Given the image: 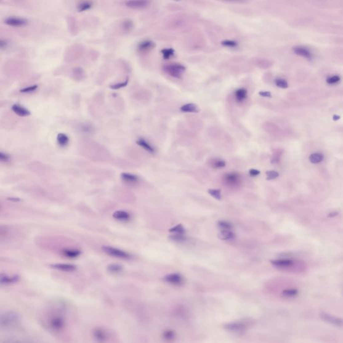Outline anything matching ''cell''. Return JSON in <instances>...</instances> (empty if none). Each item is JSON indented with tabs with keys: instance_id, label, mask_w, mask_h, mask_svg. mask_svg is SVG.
<instances>
[{
	"instance_id": "cell-4",
	"label": "cell",
	"mask_w": 343,
	"mask_h": 343,
	"mask_svg": "<svg viewBox=\"0 0 343 343\" xmlns=\"http://www.w3.org/2000/svg\"><path fill=\"white\" fill-rule=\"evenodd\" d=\"M102 250L106 254L118 259L129 260V259H130L131 257V255L129 253L126 252V251L115 248V247H113L111 246H107V245L102 246Z\"/></svg>"
},
{
	"instance_id": "cell-34",
	"label": "cell",
	"mask_w": 343,
	"mask_h": 343,
	"mask_svg": "<svg viewBox=\"0 0 343 343\" xmlns=\"http://www.w3.org/2000/svg\"><path fill=\"white\" fill-rule=\"evenodd\" d=\"M208 192L216 200H220L222 199L221 192H220V190L219 189H209L208 190Z\"/></svg>"
},
{
	"instance_id": "cell-10",
	"label": "cell",
	"mask_w": 343,
	"mask_h": 343,
	"mask_svg": "<svg viewBox=\"0 0 343 343\" xmlns=\"http://www.w3.org/2000/svg\"><path fill=\"white\" fill-rule=\"evenodd\" d=\"M5 23L8 26L14 27H21L27 24V20L20 18H9L5 20Z\"/></svg>"
},
{
	"instance_id": "cell-41",
	"label": "cell",
	"mask_w": 343,
	"mask_h": 343,
	"mask_svg": "<svg viewBox=\"0 0 343 343\" xmlns=\"http://www.w3.org/2000/svg\"><path fill=\"white\" fill-rule=\"evenodd\" d=\"M222 44L224 46H227V47H229V48H234L236 47L237 46V44L236 42L235 41H232V40H224L222 42Z\"/></svg>"
},
{
	"instance_id": "cell-2",
	"label": "cell",
	"mask_w": 343,
	"mask_h": 343,
	"mask_svg": "<svg viewBox=\"0 0 343 343\" xmlns=\"http://www.w3.org/2000/svg\"><path fill=\"white\" fill-rule=\"evenodd\" d=\"M47 326L54 333H60L65 327V321L63 316L59 314H54L47 320Z\"/></svg>"
},
{
	"instance_id": "cell-14",
	"label": "cell",
	"mask_w": 343,
	"mask_h": 343,
	"mask_svg": "<svg viewBox=\"0 0 343 343\" xmlns=\"http://www.w3.org/2000/svg\"><path fill=\"white\" fill-rule=\"evenodd\" d=\"M113 217L120 221H128L131 219V215L127 211H117L113 214Z\"/></svg>"
},
{
	"instance_id": "cell-30",
	"label": "cell",
	"mask_w": 343,
	"mask_h": 343,
	"mask_svg": "<svg viewBox=\"0 0 343 343\" xmlns=\"http://www.w3.org/2000/svg\"><path fill=\"white\" fill-rule=\"evenodd\" d=\"M218 227L219 228L220 231L221 230H232V226L231 223L227 221H224V220H220L218 222Z\"/></svg>"
},
{
	"instance_id": "cell-5",
	"label": "cell",
	"mask_w": 343,
	"mask_h": 343,
	"mask_svg": "<svg viewBox=\"0 0 343 343\" xmlns=\"http://www.w3.org/2000/svg\"><path fill=\"white\" fill-rule=\"evenodd\" d=\"M150 3V0H128L125 2V6L133 10L146 8Z\"/></svg>"
},
{
	"instance_id": "cell-36",
	"label": "cell",
	"mask_w": 343,
	"mask_h": 343,
	"mask_svg": "<svg viewBox=\"0 0 343 343\" xmlns=\"http://www.w3.org/2000/svg\"><path fill=\"white\" fill-rule=\"evenodd\" d=\"M276 84L277 87H279L280 88H282V89H286L288 87V82L284 79H276Z\"/></svg>"
},
{
	"instance_id": "cell-26",
	"label": "cell",
	"mask_w": 343,
	"mask_h": 343,
	"mask_svg": "<svg viewBox=\"0 0 343 343\" xmlns=\"http://www.w3.org/2000/svg\"><path fill=\"white\" fill-rule=\"evenodd\" d=\"M247 95V91L245 89H239L235 93L236 99L239 102L245 100Z\"/></svg>"
},
{
	"instance_id": "cell-13",
	"label": "cell",
	"mask_w": 343,
	"mask_h": 343,
	"mask_svg": "<svg viewBox=\"0 0 343 343\" xmlns=\"http://www.w3.org/2000/svg\"><path fill=\"white\" fill-rule=\"evenodd\" d=\"M93 334L94 338L99 342L105 341L108 337L107 333H106V331L104 329H100V328H97V329H94Z\"/></svg>"
},
{
	"instance_id": "cell-18",
	"label": "cell",
	"mask_w": 343,
	"mask_h": 343,
	"mask_svg": "<svg viewBox=\"0 0 343 343\" xmlns=\"http://www.w3.org/2000/svg\"><path fill=\"white\" fill-rule=\"evenodd\" d=\"M121 179L125 182L128 183V184H135L139 181V178L136 175L130 174V173H122L121 175Z\"/></svg>"
},
{
	"instance_id": "cell-21",
	"label": "cell",
	"mask_w": 343,
	"mask_h": 343,
	"mask_svg": "<svg viewBox=\"0 0 343 343\" xmlns=\"http://www.w3.org/2000/svg\"><path fill=\"white\" fill-rule=\"evenodd\" d=\"M62 253L64 256L68 258H76L81 255V251L75 249H64Z\"/></svg>"
},
{
	"instance_id": "cell-6",
	"label": "cell",
	"mask_w": 343,
	"mask_h": 343,
	"mask_svg": "<svg viewBox=\"0 0 343 343\" xmlns=\"http://www.w3.org/2000/svg\"><path fill=\"white\" fill-rule=\"evenodd\" d=\"M224 328L229 332L235 333H242L245 332L247 329V326L243 322H231L227 324L224 326Z\"/></svg>"
},
{
	"instance_id": "cell-31",
	"label": "cell",
	"mask_w": 343,
	"mask_h": 343,
	"mask_svg": "<svg viewBox=\"0 0 343 343\" xmlns=\"http://www.w3.org/2000/svg\"><path fill=\"white\" fill-rule=\"evenodd\" d=\"M161 52H162V54L163 55V59H166V60L169 59L170 58H171V57L174 56V50H173L172 48L163 49V50Z\"/></svg>"
},
{
	"instance_id": "cell-37",
	"label": "cell",
	"mask_w": 343,
	"mask_h": 343,
	"mask_svg": "<svg viewBox=\"0 0 343 343\" xmlns=\"http://www.w3.org/2000/svg\"><path fill=\"white\" fill-rule=\"evenodd\" d=\"M266 176L267 180H273V179H276L279 176V173L276 171H268L266 172Z\"/></svg>"
},
{
	"instance_id": "cell-51",
	"label": "cell",
	"mask_w": 343,
	"mask_h": 343,
	"mask_svg": "<svg viewBox=\"0 0 343 343\" xmlns=\"http://www.w3.org/2000/svg\"><path fill=\"white\" fill-rule=\"evenodd\" d=\"M333 119H334V121H336L337 119H340V117H339V116H337V115H334V117H333Z\"/></svg>"
},
{
	"instance_id": "cell-44",
	"label": "cell",
	"mask_w": 343,
	"mask_h": 343,
	"mask_svg": "<svg viewBox=\"0 0 343 343\" xmlns=\"http://www.w3.org/2000/svg\"><path fill=\"white\" fill-rule=\"evenodd\" d=\"M37 89H38V86L37 85H34V86H31V87H26V88L22 89V90H20V92L21 93H30V92H32V91L36 90Z\"/></svg>"
},
{
	"instance_id": "cell-3",
	"label": "cell",
	"mask_w": 343,
	"mask_h": 343,
	"mask_svg": "<svg viewBox=\"0 0 343 343\" xmlns=\"http://www.w3.org/2000/svg\"><path fill=\"white\" fill-rule=\"evenodd\" d=\"M163 70L171 77L180 79L185 71V67L180 64L172 63L165 65L163 67Z\"/></svg>"
},
{
	"instance_id": "cell-49",
	"label": "cell",
	"mask_w": 343,
	"mask_h": 343,
	"mask_svg": "<svg viewBox=\"0 0 343 343\" xmlns=\"http://www.w3.org/2000/svg\"><path fill=\"white\" fill-rule=\"evenodd\" d=\"M222 1H226V2H244L246 0H222Z\"/></svg>"
},
{
	"instance_id": "cell-32",
	"label": "cell",
	"mask_w": 343,
	"mask_h": 343,
	"mask_svg": "<svg viewBox=\"0 0 343 343\" xmlns=\"http://www.w3.org/2000/svg\"><path fill=\"white\" fill-rule=\"evenodd\" d=\"M163 337L166 341H172L175 338V333L172 330H166L163 333Z\"/></svg>"
},
{
	"instance_id": "cell-29",
	"label": "cell",
	"mask_w": 343,
	"mask_h": 343,
	"mask_svg": "<svg viewBox=\"0 0 343 343\" xmlns=\"http://www.w3.org/2000/svg\"><path fill=\"white\" fill-rule=\"evenodd\" d=\"M107 270L112 273H119L123 271V267L117 264H111L108 265Z\"/></svg>"
},
{
	"instance_id": "cell-9",
	"label": "cell",
	"mask_w": 343,
	"mask_h": 343,
	"mask_svg": "<svg viewBox=\"0 0 343 343\" xmlns=\"http://www.w3.org/2000/svg\"><path fill=\"white\" fill-rule=\"evenodd\" d=\"M20 280V277L18 275L10 276L6 273H0V285H9L17 283Z\"/></svg>"
},
{
	"instance_id": "cell-12",
	"label": "cell",
	"mask_w": 343,
	"mask_h": 343,
	"mask_svg": "<svg viewBox=\"0 0 343 343\" xmlns=\"http://www.w3.org/2000/svg\"><path fill=\"white\" fill-rule=\"evenodd\" d=\"M293 52H295V54H296L297 55L302 56L304 58L307 59H312V53L306 48L303 46H296L293 48Z\"/></svg>"
},
{
	"instance_id": "cell-11",
	"label": "cell",
	"mask_w": 343,
	"mask_h": 343,
	"mask_svg": "<svg viewBox=\"0 0 343 343\" xmlns=\"http://www.w3.org/2000/svg\"><path fill=\"white\" fill-rule=\"evenodd\" d=\"M321 317L324 320V321L332 324V325H336L338 326H341L342 324V321L341 318H338L337 317H334L331 315H329L326 313H321Z\"/></svg>"
},
{
	"instance_id": "cell-48",
	"label": "cell",
	"mask_w": 343,
	"mask_h": 343,
	"mask_svg": "<svg viewBox=\"0 0 343 343\" xmlns=\"http://www.w3.org/2000/svg\"><path fill=\"white\" fill-rule=\"evenodd\" d=\"M7 42L5 40H3V39H0V48H5L7 47Z\"/></svg>"
},
{
	"instance_id": "cell-40",
	"label": "cell",
	"mask_w": 343,
	"mask_h": 343,
	"mask_svg": "<svg viewBox=\"0 0 343 343\" xmlns=\"http://www.w3.org/2000/svg\"><path fill=\"white\" fill-rule=\"evenodd\" d=\"M128 81H129V79H127L126 81H125L123 83H120L115 84V85H111V86H110V88L112 89H119L121 88H123V87H125V86L127 85Z\"/></svg>"
},
{
	"instance_id": "cell-19",
	"label": "cell",
	"mask_w": 343,
	"mask_h": 343,
	"mask_svg": "<svg viewBox=\"0 0 343 343\" xmlns=\"http://www.w3.org/2000/svg\"><path fill=\"white\" fill-rule=\"evenodd\" d=\"M11 109L15 113L20 117H26L30 115V112L27 109L23 107H21L19 105H14L11 107Z\"/></svg>"
},
{
	"instance_id": "cell-22",
	"label": "cell",
	"mask_w": 343,
	"mask_h": 343,
	"mask_svg": "<svg viewBox=\"0 0 343 343\" xmlns=\"http://www.w3.org/2000/svg\"><path fill=\"white\" fill-rule=\"evenodd\" d=\"M181 111L186 113H198L199 111V109L198 107L193 103H188L182 105L180 107Z\"/></svg>"
},
{
	"instance_id": "cell-16",
	"label": "cell",
	"mask_w": 343,
	"mask_h": 343,
	"mask_svg": "<svg viewBox=\"0 0 343 343\" xmlns=\"http://www.w3.org/2000/svg\"><path fill=\"white\" fill-rule=\"evenodd\" d=\"M136 143L140 147H142L143 149H144L145 150H146L147 151L150 152L151 154H154L155 153V148L151 146V145L147 142V140H146L145 139L143 138H139V139L137 140Z\"/></svg>"
},
{
	"instance_id": "cell-35",
	"label": "cell",
	"mask_w": 343,
	"mask_h": 343,
	"mask_svg": "<svg viewBox=\"0 0 343 343\" xmlns=\"http://www.w3.org/2000/svg\"><path fill=\"white\" fill-rule=\"evenodd\" d=\"M91 6H92V3L90 2H83L81 3H80L78 6V10L79 11H86L87 10L90 9Z\"/></svg>"
},
{
	"instance_id": "cell-1",
	"label": "cell",
	"mask_w": 343,
	"mask_h": 343,
	"mask_svg": "<svg viewBox=\"0 0 343 343\" xmlns=\"http://www.w3.org/2000/svg\"><path fill=\"white\" fill-rule=\"evenodd\" d=\"M20 321V316L17 312L7 311L0 314V327L10 329L17 325Z\"/></svg>"
},
{
	"instance_id": "cell-15",
	"label": "cell",
	"mask_w": 343,
	"mask_h": 343,
	"mask_svg": "<svg viewBox=\"0 0 343 343\" xmlns=\"http://www.w3.org/2000/svg\"><path fill=\"white\" fill-rule=\"evenodd\" d=\"M270 262H271V264L277 267V268H289V267L292 266L293 264H294V262L290 260H272Z\"/></svg>"
},
{
	"instance_id": "cell-33",
	"label": "cell",
	"mask_w": 343,
	"mask_h": 343,
	"mask_svg": "<svg viewBox=\"0 0 343 343\" xmlns=\"http://www.w3.org/2000/svg\"><path fill=\"white\" fill-rule=\"evenodd\" d=\"M10 234L9 228L5 225H0V239H5Z\"/></svg>"
},
{
	"instance_id": "cell-47",
	"label": "cell",
	"mask_w": 343,
	"mask_h": 343,
	"mask_svg": "<svg viewBox=\"0 0 343 343\" xmlns=\"http://www.w3.org/2000/svg\"><path fill=\"white\" fill-rule=\"evenodd\" d=\"M259 95H260V96L265 97H272L271 93L268 92V91H260V92L259 93Z\"/></svg>"
},
{
	"instance_id": "cell-38",
	"label": "cell",
	"mask_w": 343,
	"mask_h": 343,
	"mask_svg": "<svg viewBox=\"0 0 343 343\" xmlns=\"http://www.w3.org/2000/svg\"><path fill=\"white\" fill-rule=\"evenodd\" d=\"M170 239H172L173 241H185L186 237L185 235H175L173 234L172 235H170Z\"/></svg>"
},
{
	"instance_id": "cell-17",
	"label": "cell",
	"mask_w": 343,
	"mask_h": 343,
	"mask_svg": "<svg viewBox=\"0 0 343 343\" xmlns=\"http://www.w3.org/2000/svg\"><path fill=\"white\" fill-rule=\"evenodd\" d=\"M52 267L53 268L64 272H73L77 269V267L75 265L68 264H56L52 265Z\"/></svg>"
},
{
	"instance_id": "cell-50",
	"label": "cell",
	"mask_w": 343,
	"mask_h": 343,
	"mask_svg": "<svg viewBox=\"0 0 343 343\" xmlns=\"http://www.w3.org/2000/svg\"><path fill=\"white\" fill-rule=\"evenodd\" d=\"M337 215H338L337 212H333V213L332 212V213H330L329 216H336Z\"/></svg>"
},
{
	"instance_id": "cell-23",
	"label": "cell",
	"mask_w": 343,
	"mask_h": 343,
	"mask_svg": "<svg viewBox=\"0 0 343 343\" xmlns=\"http://www.w3.org/2000/svg\"><path fill=\"white\" fill-rule=\"evenodd\" d=\"M154 47V43L153 42L150 40L143 41L142 42H141L138 46L139 50L142 52H146L150 50Z\"/></svg>"
},
{
	"instance_id": "cell-46",
	"label": "cell",
	"mask_w": 343,
	"mask_h": 343,
	"mask_svg": "<svg viewBox=\"0 0 343 343\" xmlns=\"http://www.w3.org/2000/svg\"><path fill=\"white\" fill-rule=\"evenodd\" d=\"M260 174V171L255 169H251L249 170V174L251 176H256Z\"/></svg>"
},
{
	"instance_id": "cell-28",
	"label": "cell",
	"mask_w": 343,
	"mask_h": 343,
	"mask_svg": "<svg viewBox=\"0 0 343 343\" xmlns=\"http://www.w3.org/2000/svg\"><path fill=\"white\" fill-rule=\"evenodd\" d=\"M324 159V156L322 154L319 153H315L310 155L309 159L310 161L313 163H318L321 162Z\"/></svg>"
},
{
	"instance_id": "cell-45",
	"label": "cell",
	"mask_w": 343,
	"mask_h": 343,
	"mask_svg": "<svg viewBox=\"0 0 343 343\" xmlns=\"http://www.w3.org/2000/svg\"><path fill=\"white\" fill-rule=\"evenodd\" d=\"M10 160V157L7 154H5L2 153V152H0V161L1 162H8Z\"/></svg>"
},
{
	"instance_id": "cell-39",
	"label": "cell",
	"mask_w": 343,
	"mask_h": 343,
	"mask_svg": "<svg viewBox=\"0 0 343 343\" xmlns=\"http://www.w3.org/2000/svg\"><path fill=\"white\" fill-rule=\"evenodd\" d=\"M340 81H341V78H340V77H339V76H337V75L332 76V77H329L326 79V82H327V83H329V85H333V84L337 83Z\"/></svg>"
},
{
	"instance_id": "cell-27",
	"label": "cell",
	"mask_w": 343,
	"mask_h": 343,
	"mask_svg": "<svg viewBox=\"0 0 343 343\" xmlns=\"http://www.w3.org/2000/svg\"><path fill=\"white\" fill-rule=\"evenodd\" d=\"M298 294V291L297 289H288L282 292V296L285 298H293Z\"/></svg>"
},
{
	"instance_id": "cell-43",
	"label": "cell",
	"mask_w": 343,
	"mask_h": 343,
	"mask_svg": "<svg viewBox=\"0 0 343 343\" xmlns=\"http://www.w3.org/2000/svg\"><path fill=\"white\" fill-rule=\"evenodd\" d=\"M225 165L226 163L223 160H216L213 163V167H215V168H221V167L225 166Z\"/></svg>"
},
{
	"instance_id": "cell-24",
	"label": "cell",
	"mask_w": 343,
	"mask_h": 343,
	"mask_svg": "<svg viewBox=\"0 0 343 343\" xmlns=\"http://www.w3.org/2000/svg\"><path fill=\"white\" fill-rule=\"evenodd\" d=\"M57 142L61 147H65L69 142V138L66 134L60 133L57 135Z\"/></svg>"
},
{
	"instance_id": "cell-7",
	"label": "cell",
	"mask_w": 343,
	"mask_h": 343,
	"mask_svg": "<svg viewBox=\"0 0 343 343\" xmlns=\"http://www.w3.org/2000/svg\"><path fill=\"white\" fill-rule=\"evenodd\" d=\"M223 180L228 186H235L238 185L241 182V178H240V176L237 173L231 172L224 174Z\"/></svg>"
},
{
	"instance_id": "cell-25",
	"label": "cell",
	"mask_w": 343,
	"mask_h": 343,
	"mask_svg": "<svg viewBox=\"0 0 343 343\" xmlns=\"http://www.w3.org/2000/svg\"><path fill=\"white\" fill-rule=\"evenodd\" d=\"M169 231L175 235H185L186 233L185 228L181 224H177L175 227H172L171 228H170Z\"/></svg>"
},
{
	"instance_id": "cell-20",
	"label": "cell",
	"mask_w": 343,
	"mask_h": 343,
	"mask_svg": "<svg viewBox=\"0 0 343 343\" xmlns=\"http://www.w3.org/2000/svg\"><path fill=\"white\" fill-rule=\"evenodd\" d=\"M235 237L232 230H221L219 233V238L223 241H231Z\"/></svg>"
},
{
	"instance_id": "cell-42",
	"label": "cell",
	"mask_w": 343,
	"mask_h": 343,
	"mask_svg": "<svg viewBox=\"0 0 343 343\" xmlns=\"http://www.w3.org/2000/svg\"><path fill=\"white\" fill-rule=\"evenodd\" d=\"M123 28L125 30H126V31H129V30H130L133 28L132 21H130V20L125 21L123 23Z\"/></svg>"
},
{
	"instance_id": "cell-8",
	"label": "cell",
	"mask_w": 343,
	"mask_h": 343,
	"mask_svg": "<svg viewBox=\"0 0 343 343\" xmlns=\"http://www.w3.org/2000/svg\"><path fill=\"white\" fill-rule=\"evenodd\" d=\"M163 280L166 282L174 285H180L183 284L184 279L180 274L177 273H172L166 275Z\"/></svg>"
}]
</instances>
